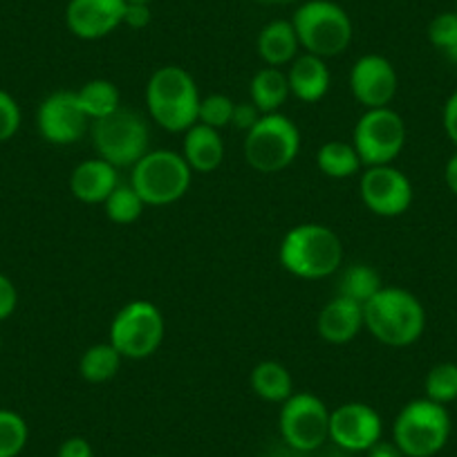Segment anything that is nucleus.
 Segmentation results:
<instances>
[{"mask_svg": "<svg viewBox=\"0 0 457 457\" xmlns=\"http://www.w3.org/2000/svg\"><path fill=\"white\" fill-rule=\"evenodd\" d=\"M278 261L301 280H323L343 265V243L337 231L319 222L296 224L283 236Z\"/></svg>", "mask_w": 457, "mask_h": 457, "instance_id": "1", "label": "nucleus"}, {"mask_svg": "<svg viewBox=\"0 0 457 457\" xmlns=\"http://www.w3.org/2000/svg\"><path fill=\"white\" fill-rule=\"evenodd\" d=\"M363 325L388 348H408L424 337L426 310L408 289L381 287L363 305Z\"/></svg>", "mask_w": 457, "mask_h": 457, "instance_id": "2", "label": "nucleus"}, {"mask_svg": "<svg viewBox=\"0 0 457 457\" xmlns=\"http://www.w3.org/2000/svg\"><path fill=\"white\" fill-rule=\"evenodd\" d=\"M200 99L195 79L182 65L157 68L146 83L148 114L166 133H187L195 126Z\"/></svg>", "mask_w": 457, "mask_h": 457, "instance_id": "3", "label": "nucleus"}, {"mask_svg": "<svg viewBox=\"0 0 457 457\" xmlns=\"http://www.w3.org/2000/svg\"><path fill=\"white\" fill-rule=\"evenodd\" d=\"M301 50L332 59L348 50L354 37L353 19L334 0H305L292 16Z\"/></svg>", "mask_w": 457, "mask_h": 457, "instance_id": "4", "label": "nucleus"}, {"mask_svg": "<svg viewBox=\"0 0 457 457\" xmlns=\"http://www.w3.org/2000/svg\"><path fill=\"white\" fill-rule=\"evenodd\" d=\"M87 135L96 157L112 164L114 169H133L151 151V130L146 120L124 105L104 120L92 121Z\"/></svg>", "mask_w": 457, "mask_h": 457, "instance_id": "5", "label": "nucleus"}, {"mask_svg": "<svg viewBox=\"0 0 457 457\" xmlns=\"http://www.w3.org/2000/svg\"><path fill=\"white\" fill-rule=\"evenodd\" d=\"M451 428L446 406L426 397L412 399L395 417L393 442L403 457H433L448 444Z\"/></svg>", "mask_w": 457, "mask_h": 457, "instance_id": "6", "label": "nucleus"}, {"mask_svg": "<svg viewBox=\"0 0 457 457\" xmlns=\"http://www.w3.org/2000/svg\"><path fill=\"white\" fill-rule=\"evenodd\" d=\"M193 182V170L182 153L157 148L148 151L130 169V187L146 206H169L182 200Z\"/></svg>", "mask_w": 457, "mask_h": 457, "instance_id": "7", "label": "nucleus"}, {"mask_svg": "<svg viewBox=\"0 0 457 457\" xmlns=\"http://www.w3.org/2000/svg\"><path fill=\"white\" fill-rule=\"evenodd\" d=\"M245 160L258 173H280L301 153V130L287 114H262L261 121L245 133Z\"/></svg>", "mask_w": 457, "mask_h": 457, "instance_id": "8", "label": "nucleus"}, {"mask_svg": "<svg viewBox=\"0 0 457 457\" xmlns=\"http://www.w3.org/2000/svg\"><path fill=\"white\" fill-rule=\"evenodd\" d=\"M166 323L160 307L151 301H130L110 323V343L130 361L153 357L164 341Z\"/></svg>", "mask_w": 457, "mask_h": 457, "instance_id": "9", "label": "nucleus"}, {"mask_svg": "<svg viewBox=\"0 0 457 457\" xmlns=\"http://www.w3.org/2000/svg\"><path fill=\"white\" fill-rule=\"evenodd\" d=\"M406 139V121L402 120L397 110L388 105V108L366 110L359 117V121L354 124L353 146L363 169H368V166L393 164L402 155Z\"/></svg>", "mask_w": 457, "mask_h": 457, "instance_id": "10", "label": "nucleus"}, {"mask_svg": "<svg viewBox=\"0 0 457 457\" xmlns=\"http://www.w3.org/2000/svg\"><path fill=\"white\" fill-rule=\"evenodd\" d=\"M278 430L294 451H316L329 439V408L316 395L294 393L280 403Z\"/></svg>", "mask_w": 457, "mask_h": 457, "instance_id": "11", "label": "nucleus"}, {"mask_svg": "<svg viewBox=\"0 0 457 457\" xmlns=\"http://www.w3.org/2000/svg\"><path fill=\"white\" fill-rule=\"evenodd\" d=\"M359 193L370 213L379 218H399L412 204V184L395 164L368 166L359 179Z\"/></svg>", "mask_w": 457, "mask_h": 457, "instance_id": "12", "label": "nucleus"}, {"mask_svg": "<svg viewBox=\"0 0 457 457\" xmlns=\"http://www.w3.org/2000/svg\"><path fill=\"white\" fill-rule=\"evenodd\" d=\"M87 114L79 105L77 92L56 90L41 101L37 112V126L41 137L54 146H72L90 133Z\"/></svg>", "mask_w": 457, "mask_h": 457, "instance_id": "13", "label": "nucleus"}, {"mask_svg": "<svg viewBox=\"0 0 457 457\" xmlns=\"http://www.w3.org/2000/svg\"><path fill=\"white\" fill-rule=\"evenodd\" d=\"M381 435L384 421L370 403L348 402L329 411V439L343 451L366 453L379 442Z\"/></svg>", "mask_w": 457, "mask_h": 457, "instance_id": "14", "label": "nucleus"}, {"mask_svg": "<svg viewBox=\"0 0 457 457\" xmlns=\"http://www.w3.org/2000/svg\"><path fill=\"white\" fill-rule=\"evenodd\" d=\"M397 87V70L381 54H363L350 70V92L366 110L388 108Z\"/></svg>", "mask_w": 457, "mask_h": 457, "instance_id": "15", "label": "nucleus"}, {"mask_svg": "<svg viewBox=\"0 0 457 457\" xmlns=\"http://www.w3.org/2000/svg\"><path fill=\"white\" fill-rule=\"evenodd\" d=\"M126 0H70L65 25L81 41H99L124 25Z\"/></svg>", "mask_w": 457, "mask_h": 457, "instance_id": "16", "label": "nucleus"}, {"mask_svg": "<svg viewBox=\"0 0 457 457\" xmlns=\"http://www.w3.org/2000/svg\"><path fill=\"white\" fill-rule=\"evenodd\" d=\"M363 328V305L343 296H334L316 319L319 337L329 345H345L354 341Z\"/></svg>", "mask_w": 457, "mask_h": 457, "instance_id": "17", "label": "nucleus"}, {"mask_svg": "<svg viewBox=\"0 0 457 457\" xmlns=\"http://www.w3.org/2000/svg\"><path fill=\"white\" fill-rule=\"evenodd\" d=\"M117 187H120V169H114L101 157L81 162L70 175V191L83 204H104Z\"/></svg>", "mask_w": 457, "mask_h": 457, "instance_id": "18", "label": "nucleus"}, {"mask_svg": "<svg viewBox=\"0 0 457 457\" xmlns=\"http://www.w3.org/2000/svg\"><path fill=\"white\" fill-rule=\"evenodd\" d=\"M287 83L289 92H292L298 101H303V104H316V101H320L328 95L329 83H332V74H329L325 59L301 52V54L289 63Z\"/></svg>", "mask_w": 457, "mask_h": 457, "instance_id": "19", "label": "nucleus"}, {"mask_svg": "<svg viewBox=\"0 0 457 457\" xmlns=\"http://www.w3.org/2000/svg\"><path fill=\"white\" fill-rule=\"evenodd\" d=\"M256 50L262 63L270 65V68L283 70L285 65L292 63L301 54V43H298L292 21L276 19L267 23L258 34Z\"/></svg>", "mask_w": 457, "mask_h": 457, "instance_id": "20", "label": "nucleus"}, {"mask_svg": "<svg viewBox=\"0 0 457 457\" xmlns=\"http://www.w3.org/2000/svg\"><path fill=\"white\" fill-rule=\"evenodd\" d=\"M182 157L193 173H213L224 162V142L220 130L195 124L184 133Z\"/></svg>", "mask_w": 457, "mask_h": 457, "instance_id": "21", "label": "nucleus"}, {"mask_svg": "<svg viewBox=\"0 0 457 457\" xmlns=\"http://www.w3.org/2000/svg\"><path fill=\"white\" fill-rule=\"evenodd\" d=\"M289 95L292 92H289L287 72H283L280 68L265 65L253 74L252 83H249V101L256 104V108L262 114L280 112Z\"/></svg>", "mask_w": 457, "mask_h": 457, "instance_id": "22", "label": "nucleus"}, {"mask_svg": "<svg viewBox=\"0 0 457 457\" xmlns=\"http://www.w3.org/2000/svg\"><path fill=\"white\" fill-rule=\"evenodd\" d=\"M252 390L270 403H283L294 395V379L287 368L278 361H261L252 370Z\"/></svg>", "mask_w": 457, "mask_h": 457, "instance_id": "23", "label": "nucleus"}, {"mask_svg": "<svg viewBox=\"0 0 457 457\" xmlns=\"http://www.w3.org/2000/svg\"><path fill=\"white\" fill-rule=\"evenodd\" d=\"M74 92H77L79 105H81L90 121L104 120V117L121 108L120 87L114 86L112 81H108V79H92V81L83 83Z\"/></svg>", "mask_w": 457, "mask_h": 457, "instance_id": "24", "label": "nucleus"}, {"mask_svg": "<svg viewBox=\"0 0 457 457\" xmlns=\"http://www.w3.org/2000/svg\"><path fill=\"white\" fill-rule=\"evenodd\" d=\"M121 361L124 357L117 353L112 343H95L79 359V375L87 384H105L117 377Z\"/></svg>", "mask_w": 457, "mask_h": 457, "instance_id": "25", "label": "nucleus"}, {"mask_svg": "<svg viewBox=\"0 0 457 457\" xmlns=\"http://www.w3.org/2000/svg\"><path fill=\"white\" fill-rule=\"evenodd\" d=\"M316 166L332 179H348L363 169L353 142H325L316 153Z\"/></svg>", "mask_w": 457, "mask_h": 457, "instance_id": "26", "label": "nucleus"}, {"mask_svg": "<svg viewBox=\"0 0 457 457\" xmlns=\"http://www.w3.org/2000/svg\"><path fill=\"white\" fill-rule=\"evenodd\" d=\"M381 285V276L375 267L366 265V262H354V265L345 267L338 276V294L337 296L350 298V301L366 305L372 296H375Z\"/></svg>", "mask_w": 457, "mask_h": 457, "instance_id": "27", "label": "nucleus"}, {"mask_svg": "<svg viewBox=\"0 0 457 457\" xmlns=\"http://www.w3.org/2000/svg\"><path fill=\"white\" fill-rule=\"evenodd\" d=\"M146 204L142 202V197L137 195L130 184H121L114 188L108 195V200L104 202V211L108 215L110 222L114 224H133L142 218Z\"/></svg>", "mask_w": 457, "mask_h": 457, "instance_id": "28", "label": "nucleus"}, {"mask_svg": "<svg viewBox=\"0 0 457 457\" xmlns=\"http://www.w3.org/2000/svg\"><path fill=\"white\" fill-rule=\"evenodd\" d=\"M424 393L426 399L442 406L457 402V363L444 361L430 368L424 379Z\"/></svg>", "mask_w": 457, "mask_h": 457, "instance_id": "29", "label": "nucleus"}, {"mask_svg": "<svg viewBox=\"0 0 457 457\" xmlns=\"http://www.w3.org/2000/svg\"><path fill=\"white\" fill-rule=\"evenodd\" d=\"M28 421L14 411L0 408V457H19L28 446Z\"/></svg>", "mask_w": 457, "mask_h": 457, "instance_id": "30", "label": "nucleus"}, {"mask_svg": "<svg viewBox=\"0 0 457 457\" xmlns=\"http://www.w3.org/2000/svg\"><path fill=\"white\" fill-rule=\"evenodd\" d=\"M236 101L228 99L227 95H206L200 99V110H197V124H204L209 129H224L231 124V114H234Z\"/></svg>", "mask_w": 457, "mask_h": 457, "instance_id": "31", "label": "nucleus"}, {"mask_svg": "<svg viewBox=\"0 0 457 457\" xmlns=\"http://www.w3.org/2000/svg\"><path fill=\"white\" fill-rule=\"evenodd\" d=\"M428 41L430 46L442 52L457 46V12H442L430 21Z\"/></svg>", "mask_w": 457, "mask_h": 457, "instance_id": "32", "label": "nucleus"}, {"mask_svg": "<svg viewBox=\"0 0 457 457\" xmlns=\"http://www.w3.org/2000/svg\"><path fill=\"white\" fill-rule=\"evenodd\" d=\"M21 129V108L10 92L0 90V144L10 142Z\"/></svg>", "mask_w": 457, "mask_h": 457, "instance_id": "33", "label": "nucleus"}, {"mask_svg": "<svg viewBox=\"0 0 457 457\" xmlns=\"http://www.w3.org/2000/svg\"><path fill=\"white\" fill-rule=\"evenodd\" d=\"M262 112L256 108V104L252 101H240V104L234 105V114H231V126H236L243 133H249L253 126L261 121Z\"/></svg>", "mask_w": 457, "mask_h": 457, "instance_id": "34", "label": "nucleus"}, {"mask_svg": "<svg viewBox=\"0 0 457 457\" xmlns=\"http://www.w3.org/2000/svg\"><path fill=\"white\" fill-rule=\"evenodd\" d=\"M153 12L148 3H126L124 25L130 29H144L151 25Z\"/></svg>", "mask_w": 457, "mask_h": 457, "instance_id": "35", "label": "nucleus"}, {"mask_svg": "<svg viewBox=\"0 0 457 457\" xmlns=\"http://www.w3.org/2000/svg\"><path fill=\"white\" fill-rule=\"evenodd\" d=\"M16 305H19L16 285L12 283L5 274H0V320L10 319V316L14 314Z\"/></svg>", "mask_w": 457, "mask_h": 457, "instance_id": "36", "label": "nucleus"}, {"mask_svg": "<svg viewBox=\"0 0 457 457\" xmlns=\"http://www.w3.org/2000/svg\"><path fill=\"white\" fill-rule=\"evenodd\" d=\"M442 126L446 137L457 146V90L446 99L442 110Z\"/></svg>", "mask_w": 457, "mask_h": 457, "instance_id": "37", "label": "nucleus"}, {"mask_svg": "<svg viewBox=\"0 0 457 457\" xmlns=\"http://www.w3.org/2000/svg\"><path fill=\"white\" fill-rule=\"evenodd\" d=\"M56 457H95V451L86 437H68L59 446Z\"/></svg>", "mask_w": 457, "mask_h": 457, "instance_id": "38", "label": "nucleus"}, {"mask_svg": "<svg viewBox=\"0 0 457 457\" xmlns=\"http://www.w3.org/2000/svg\"><path fill=\"white\" fill-rule=\"evenodd\" d=\"M366 455L368 457H403V453L399 451L395 442H384V439H379L375 446L368 448Z\"/></svg>", "mask_w": 457, "mask_h": 457, "instance_id": "39", "label": "nucleus"}, {"mask_svg": "<svg viewBox=\"0 0 457 457\" xmlns=\"http://www.w3.org/2000/svg\"><path fill=\"white\" fill-rule=\"evenodd\" d=\"M444 182H446L448 191L457 197V153H453L444 166Z\"/></svg>", "mask_w": 457, "mask_h": 457, "instance_id": "40", "label": "nucleus"}, {"mask_svg": "<svg viewBox=\"0 0 457 457\" xmlns=\"http://www.w3.org/2000/svg\"><path fill=\"white\" fill-rule=\"evenodd\" d=\"M258 3H265V5H287V3H296V0H258Z\"/></svg>", "mask_w": 457, "mask_h": 457, "instance_id": "41", "label": "nucleus"}, {"mask_svg": "<svg viewBox=\"0 0 457 457\" xmlns=\"http://www.w3.org/2000/svg\"><path fill=\"white\" fill-rule=\"evenodd\" d=\"M444 54H446L448 61H453V63H457V46H453L451 50H446V52H444Z\"/></svg>", "mask_w": 457, "mask_h": 457, "instance_id": "42", "label": "nucleus"}, {"mask_svg": "<svg viewBox=\"0 0 457 457\" xmlns=\"http://www.w3.org/2000/svg\"><path fill=\"white\" fill-rule=\"evenodd\" d=\"M126 3H148L151 5V0H126Z\"/></svg>", "mask_w": 457, "mask_h": 457, "instance_id": "43", "label": "nucleus"}, {"mask_svg": "<svg viewBox=\"0 0 457 457\" xmlns=\"http://www.w3.org/2000/svg\"><path fill=\"white\" fill-rule=\"evenodd\" d=\"M153 457H164V455H153Z\"/></svg>", "mask_w": 457, "mask_h": 457, "instance_id": "44", "label": "nucleus"}, {"mask_svg": "<svg viewBox=\"0 0 457 457\" xmlns=\"http://www.w3.org/2000/svg\"><path fill=\"white\" fill-rule=\"evenodd\" d=\"M0 345H3V341H0Z\"/></svg>", "mask_w": 457, "mask_h": 457, "instance_id": "45", "label": "nucleus"}, {"mask_svg": "<svg viewBox=\"0 0 457 457\" xmlns=\"http://www.w3.org/2000/svg\"><path fill=\"white\" fill-rule=\"evenodd\" d=\"M455 12H457V10H455Z\"/></svg>", "mask_w": 457, "mask_h": 457, "instance_id": "46", "label": "nucleus"}]
</instances>
